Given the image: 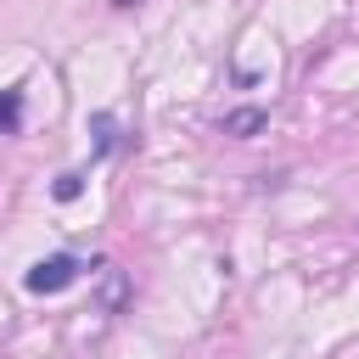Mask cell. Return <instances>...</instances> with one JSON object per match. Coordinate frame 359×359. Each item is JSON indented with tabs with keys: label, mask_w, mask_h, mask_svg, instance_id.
Listing matches in <instances>:
<instances>
[{
	"label": "cell",
	"mask_w": 359,
	"mask_h": 359,
	"mask_svg": "<svg viewBox=\"0 0 359 359\" xmlns=\"http://www.w3.org/2000/svg\"><path fill=\"white\" fill-rule=\"evenodd\" d=\"M79 275H84V264H79L73 252H50V258H39V264L22 275V286H28L34 297H50V292H67Z\"/></svg>",
	"instance_id": "obj_1"
},
{
	"label": "cell",
	"mask_w": 359,
	"mask_h": 359,
	"mask_svg": "<svg viewBox=\"0 0 359 359\" xmlns=\"http://www.w3.org/2000/svg\"><path fill=\"white\" fill-rule=\"evenodd\" d=\"M22 129V84L0 90V135H17Z\"/></svg>",
	"instance_id": "obj_2"
},
{
	"label": "cell",
	"mask_w": 359,
	"mask_h": 359,
	"mask_svg": "<svg viewBox=\"0 0 359 359\" xmlns=\"http://www.w3.org/2000/svg\"><path fill=\"white\" fill-rule=\"evenodd\" d=\"M258 129H264V112H258V107H241V112L224 118V135H236V140H247V135H258Z\"/></svg>",
	"instance_id": "obj_3"
},
{
	"label": "cell",
	"mask_w": 359,
	"mask_h": 359,
	"mask_svg": "<svg viewBox=\"0 0 359 359\" xmlns=\"http://www.w3.org/2000/svg\"><path fill=\"white\" fill-rule=\"evenodd\" d=\"M79 191H84V174H56V185H50V196H56V202H73Z\"/></svg>",
	"instance_id": "obj_4"
},
{
	"label": "cell",
	"mask_w": 359,
	"mask_h": 359,
	"mask_svg": "<svg viewBox=\"0 0 359 359\" xmlns=\"http://www.w3.org/2000/svg\"><path fill=\"white\" fill-rule=\"evenodd\" d=\"M95 151H112V118L107 112L95 118Z\"/></svg>",
	"instance_id": "obj_5"
}]
</instances>
